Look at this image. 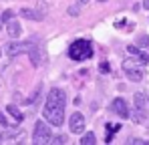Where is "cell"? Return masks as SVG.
<instances>
[{
  "label": "cell",
  "instance_id": "obj_16",
  "mask_svg": "<svg viewBox=\"0 0 149 145\" xmlns=\"http://www.w3.org/2000/svg\"><path fill=\"white\" fill-rule=\"evenodd\" d=\"M145 111H147V109H135L131 115L135 117V121H137V123H143V121L147 119V113H145Z\"/></svg>",
  "mask_w": 149,
  "mask_h": 145
},
{
  "label": "cell",
  "instance_id": "obj_14",
  "mask_svg": "<svg viewBox=\"0 0 149 145\" xmlns=\"http://www.w3.org/2000/svg\"><path fill=\"white\" fill-rule=\"evenodd\" d=\"M79 143H81V145H95V143H97V137H95L93 131H87V133L79 139Z\"/></svg>",
  "mask_w": 149,
  "mask_h": 145
},
{
  "label": "cell",
  "instance_id": "obj_1",
  "mask_svg": "<svg viewBox=\"0 0 149 145\" xmlns=\"http://www.w3.org/2000/svg\"><path fill=\"white\" fill-rule=\"evenodd\" d=\"M67 54H69V59H73V61H87V59L93 56V45H91V40H87V38H77V40H73V43L69 45Z\"/></svg>",
  "mask_w": 149,
  "mask_h": 145
},
{
  "label": "cell",
  "instance_id": "obj_3",
  "mask_svg": "<svg viewBox=\"0 0 149 145\" xmlns=\"http://www.w3.org/2000/svg\"><path fill=\"white\" fill-rule=\"evenodd\" d=\"M42 117L49 121L52 127H61L65 123V107H58V105H45L42 109Z\"/></svg>",
  "mask_w": 149,
  "mask_h": 145
},
{
  "label": "cell",
  "instance_id": "obj_2",
  "mask_svg": "<svg viewBox=\"0 0 149 145\" xmlns=\"http://www.w3.org/2000/svg\"><path fill=\"white\" fill-rule=\"evenodd\" d=\"M52 131H50V125L45 121H36L34 123V131H32V143L36 145H47V143H52Z\"/></svg>",
  "mask_w": 149,
  "mask_h": 145
},
{
  "label": "cell",
  "instance_id": "obj_8",
  "mask_svg": "<svg viewBox=\"0 0 149 145\" xmlns=\"http://www.w3.org/2000/svg\"><path fill=\"white\" fill-rule=\"evenodd\" d=\"M34 43H32V48L28 50V54H30V61H32V65H40V61H42V50L38 48V38H32Z\"/></svg>",
  "mask_w": 149,
  "mask_h": 145
},
{
  "label": "cell",
  "instance_id": "obj_22",
  "mask_svg": "<svg viewBox=\"0 0 149 145\" xmlns=\"http://www.w3.org/2000/svg\"><path fill=\"white\" fill-rule=\"evenodd\" d=\"M52 143H67V137L65 135H54L52 137Z\"/></svg>",
  "mask_w": 149,
  "mask_h": 145
},
{
  "label": "cell",
  "instance_id": "obj_21",
  "mask_svg": "<svg viewBox=\"0 0 149 145\" xmlns=\"http://www.w3.org/2000/svg\"><path fill=\"white\" fill-rule=\"evenodd\" d=\"M69 14H71V16H79V14H81V8H79L77 4H73V6L69 8Z\"/></svg>",
  "mask_w": 149,
  "mask_h": 145
},
{
  "label": "cell",
  "instance_id": "obj_24",
  "mask_svg": "<svg viewBox=\"0 0 149 145\" xmlns=\"http://www.w3.org/2000/svg\"><path fill=\"white\" fill-rule=\"evenodd\" d=\"M127 143H129V145H131V143H133V145H145L147 141H143V139H129Z\"/></svg>",
  "mask_w": 149,
  "mask_h": 145
},
{
  "label": "cell",
  "instance_id": "obj_15",
  "mask_svg": "<svg viewBox=\"0 0 149 145\" xmlns=\"http://www.w3.org/2000/svg\"><path fill=\"white\" fill-rule=\"evenodd\" d=\"M6 111H8V113H10V115L14 117V121H16V123H20V121L24 119V115H22V111H20V109H16L14 105H8V107H6Z\"/></svg>",
  "mask_w": 149,
  "mask_h": 145
},
{
  "label": "cell",
  "instance_id": "obj_10",
  "mask_svg": "<svg viewBox=\"0 0 149 145\" xmlns=\"http://www.w3.org/2000/svg\"><path fill=\"white\" fill-rule=\"evenodd\" d=\"M127 52H129L131 56H135L137 61H141L143 65H145V63L149 61V56H147V54H145V52H143V50H141L139 47H137V45H129V47H127Z\"/></svg>",
  "mask_w": 149,
  "mask_h": 145
},
{
  "label": "cell",
  "instance_id": "obj_11",
  "mask_svg": "<svg viewBox=\"0 0 149 145\" xmlns=\"http://www.w3.org/2000/svg\"><path fill=\"white\" fill-rule=\"evenodd\" d=\"M6 32H8L10 38H18L20 32H22V28H20V24L16 22V20H8L6 22Z\"/></svg>",
  "mask_w": 149,
  "mask_h": 145
},
{
  "label": "cell",
  "instance_id": "obj_5",
  "mask_svg": "<svg viewBox=\"0 0 149 145\" xmlns=\"http://www.w3.org/2000/svg\"><path fill=\"white\" fill-rule=\"evenodd\" d=\"M47 103H49V105L65 107V105H67V93H65L63 89H50L49 97H47Z\"/></svg>",
  "mask_w": 149,
  "mask_h": 145
},
{
  "label": "cell",
  "instance_id": "obj_27",
  "mask_svg": "<svg viewBox=\"0 0 149 145\" xmlns=\"http://www.w3.org/2000/svg\"><path fill=\"white\" fill-rule=\"evenodd\" d=\"M147 103H149V95H147Z\"/></svg>",
  "mask_w": 149,
  "mask_h": 145
},
{
  "label": "cell",
  "instance_id": "obj_23",
  "mask_svg": "<svg viewBox=\"0 0 149 145\" xmlns=\"http://www.w3.org/2000/svg\"><path fill=\"white\" fill-rule=\"evenodd\" d=\"M0 125H2V127H8V125H10V121L6 119V115H4L2 111H0Z\"/></svg>",
  "mask_w": 149,
  "mask_h": 145
},
{
  "label": "cell",
  "instance_id": "obj_9",
  "mask_svg": "<svg viewBox=\"0 0 149 145\" xmlns=\"http://www.w3.org/2000/svg\"><path fill=\"white\" fill-rule=\"evenodd\" d=\"M20 16L22 18H28V20H42L45 18L38 8H20Z\"/></svg>",
  "mask_w": 149,
  "mask_h": 145
},
{
  "label": "cell",
  "instance_id": "obj_19",
  "mask_svg": "<svg viewBox=\"0 0 149 145\" xmlns=\"http://www.w3.org/2000/svg\"><path fill=\"white\" fill-rule=\"evenodd\" d=\"M36 8L40 10V14H42V16H47V12H49V4H47L45 0H40V2L36 4Z\"/></svg>",
  "mask_w": 149,
  "mask_h": 145
},
{
  "label": "cell",
  "instance_id": "obj_13",
  "mask_svg": "<svg viewBox=\"0 0 149 145\" xmlns=\"http://www.w3.org/2000/svg\"><path fill=\"white\" fill-rule=\"evenodd\" d=\"M125 75H127V79L133 81V83L143 81V71H141V69H129V71H125Z\"/></svg>",
  "mask_w": 149,
  "mask_h": 145
},
{
  "label": "cell",
  "instance_id": "obj_12",
  "mask_svg": "<svg viewBox=\"0 0 149 145\" xmlns=\"http://www.w3.org/2000/svg\"><path fill=\"white\" fill-rule=\"evenodd\" d=\"M133 101H135V109H147V107H149L147 95H145V93H135Z\"/></svg>",
  "mask_w": 149,
  "mask_h": 145
},
{
  "label": "cell",
  "instance_id": "obj_20",
  "mask_svg": "<svg viewBox=\"0 0 149 145\" xmlns=\"http://www.w3.org/2000/svg\"><path fill=\"white\" fill-rule=\"evenodd\" d=\"M12 16H14V12H12V10H6V12L2 14V22L6 24L8 20H12Z\"/></svg>",
  "mask_w": 149,
  "mask_h": 145
},
{
  "label": "cell",
  "instance_id": "obj_26",
  "mask_svg": "<svg viewBox=\"0 0 149 145\" xmlns=\"http://www.w3.org/2000/svg\"><path fill=\"white\" fill-rule=\"evenodd\" d=\"M87 2H89V0H79V4H83V6H85Z\"/></svg>",
  "mask_w": 149,
  "mask_h": 145
},
{
  "label": "cell",
  "instance_id": "obj_17",
  "mask_svg": "<svg viewBox=\"0 0 149 145\" xmlns=\"http://www.w3.org/2000/svg\"><path fill=\"white\" fill-rule=\"evenodd\" d=\"M113 131H119V125H115V127L109 125V127H107V139H105L107 143H111V139H113Z\"/></svg>",
  "mask_w": 149,
  "mask_h": 145
},
{
  "label": "cell",
  "instance_id": "obj_4",
  "mask_svg": "<svg viewBox=\"0 0 149 145\" xmlns=\"http://www.w3.org/2000/svg\"><path fill=\"white\" fill-rule=\"evenodd\" d=\"M32 38L28 40V43H18V40H12L8 47H6V54L8 56H16V54H20V52H28L30 48H32Z\"/></svg>",
  "mask_w": 149,
  "mask_h": 145
},
{
  "label": "cell",
  "instance_id": "obj_25",
  "mask_svg": "<svg viewBox=\"0 0 149 145\" xmlns=\"http://www.w3.org/2000/svg\"><path fill=\"white\" fill-rule=\"evenodd\" d=\"M143 8H147V10H149V0H145V2H143Z\"/></svg>",
  "mask_w": 149,
  "mask_h": 145
},
{
  "label": "cell",
  "instance_id": "obj_6",
  "mask_svg": "<svg viewBox=\"0 0 149 145\" xmlns=\"http://www.w3.org/2000/svg\"><path fill=\"white\" fill-rule=\"evenodd\" d=\"M85 125H87L85 115L79 113V111H74L73 115H71V119H69V127H71V131H73V133H83V131H85Z\"/></svg>",
  "mask_w": 149,
  "mask_h": 145
},
{
  "label": "cell",
  "instance_id": "obj_7",
  "mask_svg": "<svg viewBox=\"0 0 149 145\" xmlns=\"http://www.w3.org/2000/svg\"><path fill=\"white\" fill-rule=\"evenodd\" d=\"M113 111H115L121 119H127V117L131 115V111H129V107H127V101H125V99H121V97L113 101Z\"/></svg>",
  "mask_w": 149,
  "mask_h": 145
},
{
  "label": "cell",
  "instance_id": "obj_18",
  "mask_svg": "<svg viewBox=\"0 0 149 145\" xmlns=\"http://www.w3.org/2000/svg\"><path fill=\"white\" fill-rule=\"evenodd\" d=\"M137 47H149V34H141L137 38Z\"/></svg>",
  "mask_w": 149,
  "mask_h": 145
}]
</instances>
